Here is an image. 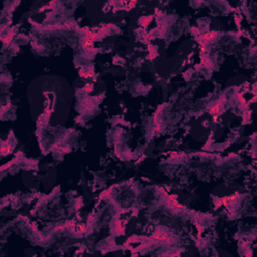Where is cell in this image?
Instances as JSON below:
<instances>
[{
    "mask_svg": "<svg viewBox=\"0 0 257 257\" xmlns=\"http://www.w3.org/2000/svg\"><path fill=\"white\" fill-rule=\"evenodd\" d=\"M113 231H115V234L117 235H123L125 234V228L121 225V221L119 219H117L115 221V228H113Z\"/></svg>",
    "mask_w": 257,
    "mask_h": 257,
    "instance_id": "1",
    "label": "cell"
},
{
    "mask_svg": "<svg viewBox=\"0 0 257 257\" xmlns=\"http://www.w3.org/2000/svg\"><path fill=\"white\" fill-rule=\"evenodd\" d=\"M153 18H154V15H149V16H143L142 18L140 19V21H139V23H140L141 25H142L144 28H146L147 26H148L149 24H150L151 22H152Z\"/></svg>",
    "mask_w": 257,
    "mask_h": 257,
    "instance_id": "2",
    "label": "cell"
},
{
    "mask_svg": "<svg viewBox=\"0 0 257 257\" xmlns=\"http://www.w3.org/2000/svg\"><path fill=\"white\" fill-rule=\"evenodd\" d=\"M14 35H15L14 30H11V31H9V32L7 33V35L5 37H1V40H2L3 44H5V45L10 44V42L12 41V39H13V37H14Z\"/></svg>",
    "mask_w": 257,
    "mask_h": 257,
    "instance_id": "3",
    "label": "cell"
},
{
    "mask_svg": "<svg viewBox=\"0 0 257 257\" xmlns=\"http://www.w3.org/2000/svg\"><path fill=\"white\" fill-rule=\"evenodd\" d=\"M113 187H111L109 189H107V190H105V192H103L101 195H99V198L101 199H103V198H109V197H111V190H113Z\"/></svg>",
    "mask_w": 257,
    "mask_h": 257,
    "instance_id": "4",
    "label": "cell"
},
{
    "mask_svg": "<svg viewBox=\"0 0 257 257\" xmlns=\"http://www.w3.org/2000/svg\"><path fill=\"white\" fill-rule=\"evenodd\" d=\"M83 91H85L87 93H91V91H93V85H91V83H87V85H85V87H83Z\"/></svg>",
    "mask_w": 257,
    "mask_h": 257,
    "instance_id": "5",
    "label": "cell"
},
{
    "mask_svg": "<svg viewBox=\"0 0 257 257\" xmlns=\"http://www.w3.org/2000/svg\"><path fill=\"white\" fill-rule=\"evenodd\" d=\"M240 20H241V18H239V17H235V21H236V24H237V26H240Z\"/></svg>",
    "mask_w": 257,
    "mask_h": 257,
    "instance_id": "6",
    "label": "cell"
}]
</instances>
